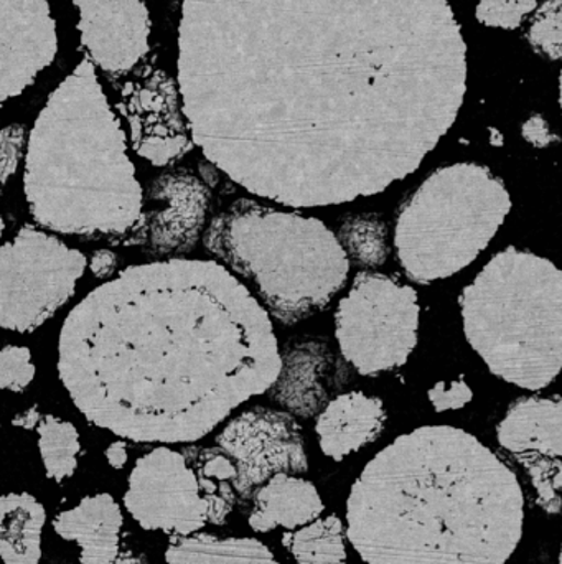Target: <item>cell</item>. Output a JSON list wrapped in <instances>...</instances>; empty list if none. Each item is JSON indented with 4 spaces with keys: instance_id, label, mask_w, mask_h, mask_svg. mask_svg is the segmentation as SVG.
Listing matches in <instances>:
<instances>
[{
    "instance_id": "1",
    "label": "cell",
    "mask_w": 562,
    "mask_h": 564,
    "mask_svg": "<svg viewBox=\"0 0 562 564\" xmlns=\"http://www.w3.org/2000/svg\"><path fill=\"white\" fill-rule=\"evenodd\" d=\"M177 73L210 164L329 207L418 171L464 105L467 45L444 0H187Z\"/></svg>"
},
{
    "instance_id": "2",
    "label": "cell",
    "mask_w": 562,
    "mask_h": 564,
    "mask_svg": "<svg viewBox=\"0 0 562 564\" xmlns=\"http://www.w3.org/2000/svg\"><path fill=\"white\" fill-rule=\"evenodd\" d=\"M273 317L223 264L168 258L121 271L71 308L58 375L76 410L119 440L194 444L269 393Z\"/></svg>"
},
{
    "instance_id": "3",
    "label": "cell",
    "mask_w": 562,
    "mask_h": 564,
    "mask_svg": "<svg viewBox=\"0 0 562 564\" xmlns=\"http://www.w3.org/2000/svg\"><path fill=\"white\" fill-rule=\"evenodd\" d=\"M345 520L366 564H507L524 539L525 496L517 474L477 437L422 426L366 464Z\"/></svg>"
},
{
    "instance_id": "4",
    "label": "cell",
    "mask_w": 562,
    "mask_h": 564,
    "mask_svg": "<svg viewBox=\"0 0 562 564\" xmlns=\"http://www.w3.org/2000/svg\"><path fill=\"white\" fill-rule=\"evenodd\" d=\"M23 194L35 224L53 234L125 245L141 221L145 197L128 138L88 56L33 124Z\"/></svg>"
},
{
    "instance_id": "5",
    "label": "cell",
    "mask_w": 562,
    "mask_h": 564,
    "mask_svg": "<svg viewBox=\"0 0 562 564\" xmlns=\"http://www.w3.org/2000/svg\"><path fill=\"white\" fill-rule=\"evenodd\" d=\"M203 247L283 325L323 311L345 288L352 264L319 218L251 198L233 202L210 221Z\"/></svg>"
},
{
    "instance_id": "6",
    "label": "cell",
    "mask_w": 562,
    "mask_h": 564,
    "mask_svg": "<svg viewBox=\"0 0 562 564\" xmlns=\"http://www.w3.org/2000/svg\"><path fill=\"white\" fill-rule=\"evenodd\" d=\"M465 338L492 375L540 391L562 371V271L531 251L492 257L459 297Z\"/></svg>"
},
{
    "instance_id": "7",
    "label": "cell",
    "mask_w": 562,
    "mask_h": 564,
    "mask_svg": "<svg viewBox=\"0 0 562 564\" xmlns=\"http://www.w3.org/2000/svg\"><path fill=\"white\" fill-rule=\"evenodd\" d=\"M510 210V192L485 165L461 162L438 169L396 215L399 267L416 284L461 273L487 250Z\"/></svg>"
},
{
    "instance_id": "8",
    "label": "cell",
    "mask_w": 562,
    "mask_h": 564,
    "mask_svg": "<svg viewBox=\"0 0 562 564\" xmlns=\"http://www.w3.org/2000/svg\"><path fill=\"white\" fill-rule=\"evenodd\" d=\"M419 317L421 305L412 285L362 271L337 305L340 355L362 377L401 368L418 345Z\"/></svg>"
},
{
    "instance_id": "9",
    "label": "cell",
    "mask_w": 562,
    "mask_h": 564,
    "mask_svg": "<svg viewBox=\"0 0 562 564\" xmlns=\"http://www.w3.org/2000/svg\"><path fill=\"white\" fill-rule=\"evenodd\" d=\"M89 260L55 235L23 225L0 248V325L16 334L42 327L69 299Z\"/></svg>"
},
{
    "instance_id": "10",
    "label": "cell",
    "mask_w": 562,
    "mask_h": 564,
    "mask_svg": "<svg viewBox=\"0 0 562 564\" xmlns=\"http://www.w3.org/2000/svg\"><path fill=\"white\" fill-rule=\"evenodd\" d=\"M124 507L147 532L188 536L210 523L197 474L184 453L158 446L135 460L129 474Z\"/></svg>"
},
{
    "instance_id": "11",
    "label": "cell",
    "mask_w": 562,
    "mask_h": 564,
    "mask_svg": "<svg viewBox=\"0 0 562 564\" xmlns=\"http://www.w3.org/2000/svg\"><path fill=\"white\" fill-rule=\"evenodd\" d=\"M214 443L238 469L236 494L253 502L257 490L277 474L309 473V454L297 417L283 410L254 406L231 417Z\"/></svg>"
},
{
    "instance_id": "12",
    "label": "cell",
    "mask_w": 562,
    "mask_h": 564,
    "mask_svg": "<svg viewBox=\"0 0 562 564\" xmlns=\"http://www.w3.org/2000/svg\"><path fill=\"white\" fill-rule=\"evenodd\" d=\"M118 91V109L139 158L168 167L195 148L180 86L164 68L144 62L125 76Z\"/></svg>"
},
{
    "instance_id": "13",
    "label": "cell",
    "mask_w": 562,
    "mask_h": 564,
    "mask_svg": "<svg viewBox=\"0 0 562 564\" xmlns=\"http://www.w3.org/2000/svg\"><path fill=\"white\" fill-rule=\"evenodd\" d=\"M497 440L527 473L537 503L551 516L562 512V398L515 401L497 427Z\"/></svg>"
},
{
    "instance_id": "14",
    "label": "cell",
    "mask_w": 562,
    "mask_h": 564,
    "mask_svg": "<svg viewBox=\"0 0 562 564\" xmlns=\"http://www.w3.org/2000/svg\"><path fill=\"white\" fill-rule=\"evenodd\" d=\"M211 195L187 169L158 175L145 192L144 214L124 247H142L155 257L190 253L208 228Z\"/></svg>"
},
{
    "instance_id": "15",
    "label": "cell",
    "mask_w": 562,
    "mask_h": 564,
    "mask_svg": "<svg viewBox=\"0 0 562 564\" xmlns=\"http://www.w3.org/2000/svg\"><path fill=\"white\" fill-rule=\"evenodd\" d=\"M81 46L111 82L125 78L145 62L151 13L139 0H76Z\"/></svg>"
},
{
    "instance_id": "16",
    "label": "cell",
    "mask_w": 562,
    "mask_h": 564,
    "mask_svg": "<svg viewBox=\"0 0 562 564\" xmlns=\"http://www.w3.org/2000/svg\"><path fill=\"white\" fill-rule=\"evenodd\" d=\"M58 52L45 0H0V102L22 95Z\"/></svg>"
},
{
    "instance_id": "17",
    "label": "cell",
    "mask_w": 562,
    "mask_h": 564,
    "mask_svg": "<svg viewBox=\"0 0 562 564\" xmlns=\"http://www.w3.org/2000/svg\"><path fill=\"white\" fill-rule=\"evenodd\" d=\"M340 383L332 347L320 338H302L284 348L279 378L267 394L286 413L310 420L339 397Z\"/></svg>"
},
{
    "instance_id": "18",
    "label": "cell",
    "mask_w": 562,
    "mask_h": 564,
    "mask_svg": "<svg viewBox=\"0 0 562 564\" xmlns=\"http://www.w3.org/2000/svg\"><path fill=\"white\" fill-rule=\"evenodd\" d=\"M388 416L379 398L363 391H346L333 398L316 420V434L323 456L340 463L375 443Z\"/></svg>"
},
{
    "instance_id": "19",
    "label": "cell",
    "mask_w": 562,
    "mask_h": 564,
    "mask_svg": "<svg viewBox=\"0 0 562 564\" xmlns=\"http://www.w3.org/2000/svg\"><path fill=\"white\" fill-rule=\"evenodd\" d=\"M122 523L124 517L114 497L96 494L59 512L53 520V530L59 539L79 546V563L114 564L121 553Z\"/></svg>"
},
{
    "instance_id": "20",
    "label": "cell",
    "mask_w": 562,
    "mask_h": 564,
    "mask_svg": "<svg viewBox=\"0 0 562 564\" xmlns=\"http://www.w3.org/2000/svg\"><path fill=\"white\" fill-rule=\"evenodd\" d=\"M323 512L326 503L310 480L293 474H277L257 490L247 523L256 533L276 529L293 532L316 522Z\"/></svg>"
},
{
    "instance_id": "21",
    "label": "cell",
    "mask_w": 562,
    "mask_h": 564,
    "mask_svg": "<svg viewBox=\"0 0 562 564\" xmlns=\"http://www.w3.org/2000/svg\"><path fill=\"white\" fill-rule=\"evenodd\" d=\"M46 510L32 494L10 492L0 500V556L5 564H40Z\"/></svg>"
},
{
    "instance_id": "22",
    "label": "cell",
    "mask_w": 562,
    "mask_h": 564,
    "mask_svg": "<svg viewBox=\"0 0 562 564\" xmlns=\"http://www.w3.org/2000/svg\"><path fill=\"white\" fill-rule=\"evenodd\" d=\"M167 564H280L269 546L251 536L194 533L172 536L165 550Z\"/></svg>"
},
{
    "instance_id": "23",
    "label": "cell",
    "mask_w": 562,
    "mask_h": 564,
    "mask_svg": "<svg viewBox=\"0 0 562 564\" xmlns=\"http://www.w3.org/2000/svg\"><path fill=\"white\" fill-rule=\"evenodd\" d=\"M185 459L197 474L201 496L207 500L211 525H224L236 507L238 469L220 447H188Z\"/></svg>"
},
{
    "instance_id": "24",
    "label": "cell",
    "mask_w": 562,
    "mask_h": 564,
    "mask_svg": "<svg viewBox=\"0 0 562 564\" xmlns=\"http://www.w3.org/2000/svg\"><path fill=\"white\" fill-rule=\"evenodd\" d=\"M346 525L335 513L283 535V546L297 564H346Z\"/></svg>"
},
{
    "instance_id": "25",
    "label": "cell",
    "mask_w": 562,
    "mask_h": 564,
    "mask_svg": "<svg viewBox=\"0 0 562 564\" xmlns=\"http://www.w3.org/2000/svg\"><path fill=\"white\" fill-rule=\"evenodd\" d=\"M36 436L46 477L53 482L62 484L75 476L78 454L81 453V441L75 424L53 414H45L36 427Z\"/></svg>"
},
{
    "instance_id": "26",
    "label": "cell",
    "mask_w": 562,
    "mask_h": 564,
    "mask_svg": "<svg viewBox=\"0 0 562 564\" xmlns=\"http://www.w3.org/2000/svg\"><path fill=\"white\" fill-rule=\"evenodd\" d=\"M337 238L350 263L353 261L362 268H378L388 260V227L378 215H349L340 225Z\"/></svg>"
},
{
    "instance_id": "27",
    "label": "cell",
    "mask_w": 562,
    "mask_h": 564,
    "mask_svg": "<svg viewBox=\"0 0 562 564\" xmlns=\"http://www.w3.org/2000/svg\"><path fill=\"white\" fill-rule=\"evenodd\" d=\"M531 48L550 59L562 58V0L538 6L527 32Z\"/></svg>"
},
{
    "instance_id": "28",
    "label": "cell",
    "mask_w": 562,
    "mask_h": 564,
    "mask_svg": "<svg viewBox=\"0 0 562 564\" xmlns=\"http://www.w3.org/2000/svg\"><path fill=\"white\" fill-rule=\"evenodd\" d=\"M32 351L22 345H5L0 351V388L23 393L35 378Z\"/></svg>"
},
{
    "instance_id": "29",
    "label": "cell",
    "mask_w": 562,
    "mask_h": 564,
    "mask_svg": "<svg viewBox=\"0 0 562 564\" xmlns=\"http://www.w3.org/2000/svg\"><path fill=\"white\" fill-rule=\"evenodd\" d=\"M538 3L535 0L524 2H507V0H484L475 9L477 20L487 26L515 30L521 25L530 13L537 12Z\"/></svg>"
},
{
    "instance_id": "30",
    "label": "cell",
    "mask_w": 562,
    "mask_h": 564,
    "mask_svg": "<svg viewBox=\"0 0 562 564\" xmlns=\"http://www.w3.org/2000/svg\"><path fill=\"white\" fill-rule=\"evenodd\" d=\"M26 131L25 126L10 124L2 129L0 134V182L7 185L19 167L20 159L25 149Z\"/></svg>"
},
{
    "instance_id": "31",
    "label": "cell",
    "mask_w": 562,
    "mask_h": 564,
    "mask_svg": "<svg viewBox=\"0 0 562 564\" xmlns=\"http://www.w3.org/2000/svg\"><path fill=\"white\" fill-rule=\"evenodd\" d=\"M428 398L436 413H448L467 406L474 400V391L461 378L449 384L441 381L428 391Z\"/></svg>"
},
{
    "instance_id": "32",
    "label": "cell",
    "mask_w": 562,
    "mask_h": 564,
    "mask_svg": "<svg viewBox=\"0 0 562 564\" xmlns=\"http://www.w3.org/2000/svg\"><path fill=\"white\" fill-rule=\"evenodd\" d=\"M521 135H524L528 144L535 145L538 149L548 148V145L561 142L560 135L551 131L550 124L541 115H533L528 121L524 122Z\"/></svg>"
},
{
    "instance_id": "33",
    "label": "cell",
    "mask_w": 562,
    "mask_h": 564,
    "mask_svg": "<svg viewBox=\"0 0 562 564\" xmlns=\"http://www.w3.org/2000/svg\"><path fill=\"white\" fill-rule=\"evenodd\" d=\"M119 260L118 254L108 248L96 250L89 258L88 268L96 280L111 281L114 280V274L118 273Z\"/></svg>"
},
{
    "instance_id": "34",
    "label": "cell",
    "mask_w": 562,
    "mask_h": 564,
    "mask_svg": "<svg viewBox=\"0 0 562 564\" xmlns=\"http://www.w3.org/2000/svg\"><path fill=\"white\" fill-rule=\"evenodd\" d=\"M104 456L112 469H124L129 460L128 443L124 440L114 441L106 447Z\"/></svg>"
},
{
    "instance_id": "35",
    "label": "cell",
    "mask_w": 562,
    "mask_h": 564,
    "mask_svg": "<svg viewBox=\"0 0 562 564\" xmlns=\"http://www.w3.org/2000/svg\"><path fill=\"white\" fill-rule=\"evenodd\" d=\"M43 416H45V414L40 413L38 408L32 406L29 408V410L16 414L12 420V426L20 427V430L25 431H36V427H38L40 421L43 420Z\"/></svg>"
},
{
    "instance_id": "36",
    "label": "cell",
    "mask_w": 562,
    "mask_h": 564,
    "mask_svg": "<svg viewBox=\"0 0 562 564\" xmlns=\"http://www.w3.org/2000/svg\"><path fill=\"white\" fill-rule=\"evenodd\" d=\"M114 564H147V562H145L144 556L135 555L132 552H122L119 553Z\"/></svg>"
},
{
    "instance_id": "37",
    "label": "cell",
    "mask_w": 562,
    "mask_h": 564,
    "mask_svg": "<svg viewBox=\"0 0 562 564\" xmlns=\"http://www.w3.org/2000/svg\"><path fill=\"white\" fill-rule=\"evenodd\" d=\"M560 106H561V111H562V69H561V75H560Z\"/></svg>"
},
{
    "instance_id": "38",
    "label": "cell",
    "mask_w": 562,
    "mask_h": 564,
    "mask_svg": "<svg viewBox=\"0 0 562 564\" xmlns=\"http://www.w3.org/2000/svg\"><path fill=\"white\" fill-rule=\"evenodd\" d=\"M560 564H562V545H561V552H560Z\"/></svg>"
}]
</instances>
